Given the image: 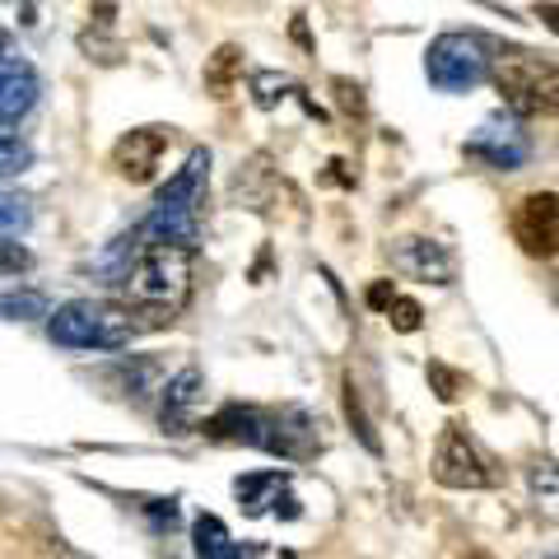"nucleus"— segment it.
Masks as SVG:
<instances>
[{
    "mask_svg": "<svg viewBox=\"0 0 559 559\" xmlns=\"http://www.w3.org/2000/svg\"><path fill=\"white\" fill-rule=\"evenodd\" d=\"M127 304L140 308L154 326H168L191 299V248L178 242H140L121 271Z\"/></svg>",
    "mask_w": 559,
    "mask_h": 559,
    "instance_id": "1",
    "label": "nucleus"
},
{
    "mask_svg": "<svg viewBox=\"0 0 559 559\" xmlns=\"http://www.w3.org/2000/svg\"><path fill=\"white\" fill-rule=\"evenodd\" d=\"M154 322L131 304L112 299H70L57 312H47V336L66 349H121Z\"/></svg>",
    "mask_w": 559,
    "mask_h": 559,
    "instance_id": "2",
    "label": "nucleus"
},
{
    "mask_svg": "<svg viewBox=\"0 0 559 559\" xmlns=\"http://www.w3.org/2000/svg\"><path fill=\"white\" fill-rule=\"evenodd\" d=\"M489 80L503 94V108L513 117H550L555 112V94H559V75L555 61L546 51H522L509 47L499 57H489Z\"/></svg>",
    "mask_w": 559,
    "mask_h": 559,
    "instance_id": "3",
    "label": "nucleus"
},
{
    "mask_svg": "<svg viewBox=\"0 0 559 559\" xmlns=\"http://www.w3.org/2000/svg\"><path fill=\"white\" fill-rule=\"evenodd\" d=\"M425 75L439 94H466L489 80V51L476 33H439L425 51Z\"/></svg>",
    "mask_w": 559,
    "mask_h": 559,
    "instance_id": "4",
    "label": "nucleus"
},
{
    "mask_svg": "<svg viewBox=\"0 0 559 559\" xmlns=\"http://www.w3.org/2000/svg\"><path fill=\"white\" fill-rule=\"evenodd\" d=\"M433 480L448 485V489H485L495 480L485 457L476 452V443H471V433L457 425V419L443 425V433H439V448H433Z\"/></svg>",
    "mask_w": 559,
    "mask_h": 559,
    "instance_id": "5",
    "label": "nucleus"
},
{
    "mask_svg": "<svg viewBox=\"0 0 559 559\" xmlns=\"http://www.w3.org/2000/svg\"><path fill=\"white\" fill-rule=\"evenodd\" d=\"M513 238L527 257L550 261L555 257V242H559V201L555 191H532L513 205Z\"/></svg>",
    "mask_w": 559,
    "mask_h": 559,
    "instance_id": "6",
    "label": "nucleus"
},
{
    "mask_svg": "<svg viewBox=\"0 0 559 559\" xmlns=\"http://www.w3.org/2000/svg\"><path fill=\"white\" fill-rule=\"evenodd\" d=\"M257 448H266L275 452V457H285V462H308V457H318V425H312V415L308 411H280V415H261V443Z\"/></svg>",
    "mask_w": 559,
    "mask_h": 559,
    "instance_id": "7",
    "label": "nucleus"
},
{
    "mask_svg": "<svg viewBox=\"0 0 559 559\" xmlns=\"http://www.w3.org/2000/svg\"><path fill=\"white\" fill-rule=\"evenodd\" d=\"M168 131L164 127H135L127 131L112 145V168L121 173L127 182H154V173H159V159L168 150Z\"/></svg>",
    "mask_w": 559,
    "mask_h": 559,
    "instance_id": "8",
    "label": "nucleus"
},
{
    "mask_svg": "<svg viewBox=\"0 0 559 559\" xmlns=\"http://www.w3.org/2000/svg\"><path fill=\"white\" fill-rule=\"evenodd\" d=\"M392 261H396L401 275L425 280V285H452V280H457V261H452V252L433 238H396Z\"/></svg>",
    "mask_w": 559,
    "mask_h": 559,
    "instance_id": "9",
    "label": "nucleus"
},
{
    "mask_svg": "<svg viewBox=\"0 0 559 559\" xmlns=\"http://www.w3.org/2000/svg\"><path fill=\"white\" fill-rule=\"evenodd\" d=\"M466 154L471 159H480L485 168H499V173H509V168H518V164H527V154H532V145H527V135L522 131H513V127H480L476 131V140L466 145Z\"/></svg>",
    "mask_w": 559,
    "mask_h": 559,
    "instance_id": "10",
    "label": "nucleus"
},
{
    "mask_svg": "<svg viewBox=\"0 0 559 559\" xmlns=\"http://www.w3.org/2000/svg\"><path fill=\"white\" fill-rule=\"evenodd\" d=\"M205 168H210V150H191V159L159 187L154 210H197L201 205V187H205Z\"/></svg>",
    "mask_w": 559,
    "mask_h": 559,
    "instance_id": "11",
    "label": "nucleus"
},
{
    "mask_svg": "<svg viewBox=\"0 0 559 559\" xmlns=\"http://www.w3.org/2000/svg\"><path fill=\"white\" fill-rule=\"evenodd\" d=\"M201 392H205V382H201L197 369H182L178 378H168V388H164V425L173 433H187V425L197 419Z\"/></svg>",
    "mask_w": 559,
    "mask_h": 559,
    "instance_id": "12",
    "label": "nucleus"
},
{
    "mask_svg": "<svg viewBox=\"0 0 559 559\" xmlns=\"http://www.w3.org/2000/svg\"><path fill=\"white\" fill-rule=\"evenodd\" d=\"M38 103V75L28 66H0V121H20Z\"/></svg>",
    "mask_w": 559,
    "mask_h": 559,
    "instance_id": "13",
    "label": "nucleus"
},
{
    "mask_svg": "<svg viewBox=\"0 0 559 559\" xmlns=\"http://www.w3.org/2000/svg\"><path fill=\"white\" fill-rule=\"evenodd\" d=\"M238 84H242V47L238 43H219L205 57V94L215 103H224V98H234Z\"/></svg>",
    "mask_w": 559,
    "mask_h": 559,
    "instance_id": "14",
    "label": "nucleus"
},
{
    "mask_svg": "<svg viewBox=\"0 0 559 559\" xmlns=\"http://www.w3.org/2000/svg\"><path fill=\"white\" fill-rule=\"evenodd\" d=\"M205 433L210 439H229V443H261V415L257 411H242V406H224L219 415L205 419Z\"/></svg>",
    "mask_w": 559,
    "mask_h": 559,
    "instance_id": "15",
    "label": "nucleus"
},
{
    "mask_svg": "<svg viewBox=\"0 0 559 559\" xmlns=\"http://www.w3.org/2000/svg\"><path fill=\"white\" fill-rule=\"evenodd\" d=\"M191 540H197V559H229L234 555V540L215 513H201L191 522Z\"/></svg>",
    "mask_w": 559,
    "mask_h": 559,
    "instance_id": "16",
    "label": "nucleus"
},
{
    "mask_svg": "<svg viewBox=\"0 0 559 559\" xmlns=\"http://www.w3.org/2000/svg\"><path fill=\"white\" fill-rule=\"evenodd\" d=\"M341 401H345V419H349V425H355V433L364 439V448H369V452H382L378 433H373V419H369V411H364V396H359V388H355V378H345Z\"/></svg>",
    "mask_w": 559,
    "mask_h": 559,
    "instance_id": "17",
    "label": "nucleus"
},
{
    "mask_svg": "<svg viewBox=\"0 0 559 559\" xmlns=\"http://www.w3.org/2000/svg\"><path fill=\"white\" fill-rule=\"evenodd\" d=\"M0 318H14V322L47 318V299H43L38 289H14V294H0Z\"/></svg>",
    "mask_w": 559,
    "mask_h": 559,
    "instance_id": "18",
    "label": "nucleus"
},
{
    "mask_svg": "<svg viewBox=\"0 0 559 559\" xmlns=\"http://www.w3.org/2000/svg\"><path fill=\"white\" fill-rule=\"evenodd\" d=\"M429 388H433V396H439V401H448V406H452V401H457L462 392H466V378L457 373V369H448V364L443 359H429Z\"/></svg>",
    "mask_w": 559,
    "mask_h": 559,
    "instance_id": "19",
    "label": "nucleus"
},
{
    "mask_svg": "<svg viewBox=\"0 0 559 559\" xmlns=\"http://www.w3.org/2000/svg\"><path fill=\"white\" fill-rule=\"evenodd\" d=\"M388 322H392V331H401V336H411V331H419L425 326V308H419L415 299H396L388 304Z\"/></svg>",
    "mask_w": 559,
    "mask_h": 559,
    "instance_id": "20",
    "label": "nucleus"
},
{
    "mask_svg": "<svg viewBox=\"0 0 559 559\" xmlns=\"http://www.w3.org/2000/svg\"><path fill=\"white\" fill-rule=\"evenodd\" d=\"M28 164H33V150L24 145V140L0 135V178H14V173H24Z\"/></svg>",
    "mask_w": 559,
    "mask_h": 559,
    "instance_id": "21",
    "label": "nucleus"
},
{
    "mask_svg": "<svg viewBox=\"0 0 559 559\" xmlns=\"http://www.w3.org/2000/svg\"><path fill=\"white\" fill-rule=\"evenodd\" d=\"M234 489H238V499L248 503V513H261V495H266V489H280V476L275 471H261V476H242Z\"/></svg>",
    "mask_w": 559,
    "mask_h": 559,
    "instance_id": "22",
    "label": "nucleus"
},
{
    "mask_svg": "<svg viewBox=\"0 0 559 559\" xmlns=\"http://www.w3.org/2000/svg\"><path fill=\"white\" fill-rule=\"evenodd\" d=\"M33 266V252L14 238H0V275H24Z\"/></svg>",
    "mask_w": 559,
    "mask_h": 559,
    "instance_id": "23",
    "label": "nucleus"
},
{
    "mask_svg": "<svg viewBox=\"0 0 559 559\" xmlns=\"http://www.w3.org/2000/svg\"><path fill=\"white\" fill-rule=\"evenodd\" d=\"M331 94H336V108H341V112H349V117H364V90H359L355 80L336 75V80H331Z\"/></svg>",
    "mask_w": 559,
    "mask_h": 559,
    "instance_id": "24",
    "label": "nucleus"
},
{
    "mask_svg": "<svg viewBox=\"0 0 559 559\" xmlns=\"http://www.w3.org/2000/svg\"><path fill=\"white\" fill-rule=\"evenodd\" d=\"M28 224V205L14 191H0V229H24Z\"/></svg>",
    "mask_w": 559,
    "mask_h": 559,
    "instance_id": "25",
    "label": "nucleus"
},
{
    "mask_svg": "<svg viewBox=\"0 0 559 559\" xmlns=\"http://www.w3.org/2000/svg\"><path fill=\"white\" fill-rule=\"evenodd\" d=\"M364 299H369V308H378V312H388V304L396 299L392 280H373V285H369V294H364Z\"/></svg>",
    "mask_w": 559,
    "mask_h": 559,
    "instance_id": "26",
    "label": "nucleus"
},
{
    "mask_svg": "<svg viewBox=\"0 0 559 559\" xmlns=\"http://www.w3.org/2000/svg\"><path fill=\"white\" fill-rule=\"evenodd\" d=\"M289 33H294V43H299L304 51H312V38H308V24H304V14H294V20H289Z\"/></svg>",
    "mask_w": 559,
    "mask_h": 559,
    "instance_id": "27",
    "label": "nucleus"
},
{
    "mask_svg": "<svg viewBox=\"0 0 559 559\" xmlns=\"http://www.w3.org/2000/svg\"><path fill=\"white\" fill-rule=\"evenodd\" d=\"M5 47H10V38H5V28H0V57H5Z\"/></svg>",
    "mask_w": 559,
    "mask_h": 559,
    "instance_id": "28",
    "label": "nucleus"
},
{
    "mask_svg": "<svg viewBox=\"0 0 559 559\" xmlns=\"http://www.w3.org/2000/svg\"><path fill=\"white\" fill-rule=\"evenodd\" d=\"M466 559H495V555H485V550H471Z\"/></svg>",
    "mask_w": 559,
    "mask_h": 559,
    "instance_id": "29",
    "label": "nucleus"
},
{
    "mask_svg": "<svg viewBox=\"0 0 559 559\" xmlns=\"http://www.w3.org/2000/svg\"><path fill=\"white\" fill-rule=\"evenodd\" d=\"M229 559H242V555H238V550H234V555H229Z\"/></svg>",
    "mask_w": 559,
    "mask_h": 559,
    "instance_id": "30",
    "label": "nucleus"
}]
</instances>
